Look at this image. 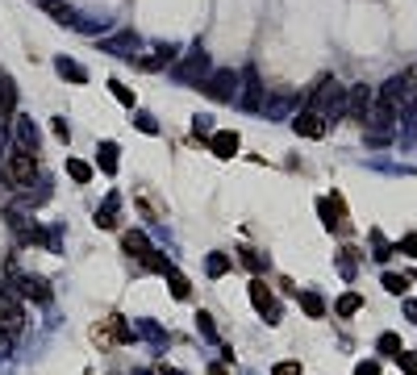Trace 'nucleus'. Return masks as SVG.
<instances>
[{
  "instance_id": "obj_1",
  "label": "nucleus",
  "mask_w": 417,
  "mask_h": 375,
  "mask_svg": "<svg viewBox=\"0 0 417 375\" xmlns=\"http://www.w3.org/2000/svg\"><path fill=\"white\" fill-rule=\"evenodd\" d=\"M33 171H38V159H33L29 150H21V146L4 150V159H0V179H4L8 188H25V184H33Z\"/></svg>"
},
{
  "instance_id": "obj_2",
  "label": "nucleus",
  "mask_w": 417,
  "mask_h": 375,
  "mask_svg": "<svg viewBox=\"0 0 417 375\" xmlns=\"http://www.w3.org/2000/svg\"><path fill=\"white\" fill-rule=\"evenodd\" d=\"M313 109H317L326 121L347 117V88H338L334 79H322V83L313 88Z\"/></svg>"
},
{
  "instance_id": "obj_3",
  "label": "nucleus",
  "mask_w": 417,
  "mask_h": 375,
  "mask_svg": "<svg viewBox=\"0 0 417 375\" xmlns=\"http://www.w3.org/2000/svg\"><path fill=\"white\" fill-rule=\"evenodd\" d=\"M372 104H376V92H372L368 83H351V88H347V121H355V125H368V117H372Z\"/></svg>"
},
{
  "instance_id": "obj_4",
  "label": "nucleus",
  "mask_w": 417,
  "mask_h": 375,
  "mask_svg": "<svg viewBox=\"0 0 417 375\" xmlns=\"http://www.w3.org/2000/svg\"><path fill=\"white\" fill-rule=\"evenodd\" d=\"M0 330H8L13 338H21V330H25V309L17 301V292H0Z\"/></svg>"
},
{
  "instance_id": "obj_5",
  "label": "nucleus",
  "mask_w": 417,
  "mask_h": 375,
  "mask_svg": "<svg viewBox=\"0 0 417 375\" xmlns=\"http://www.w3.org/2000/svg\"><path fill=\"white\" fill-rule=\"evenodd\" d=\"M200 88H205L213 100H234V96H238V75H234V71H217V75H209Z\"/></svg>"
},
{
  "instance_id": "obj_6",
  "label": "nucleus",
  "mask_w": 417,
  "mask_h": 375,
  "mask_svg": "<svg viewBox=\"0 0 417 375\" xmlns=\"http://www.w3.org/2000/svg\"><path fill=\"white\" fill-rule=\"evenodd\" d=\"M8 125H13V138H17V146H21V150H29V154H38V142H42V134H38V125H33V121H29L25 113H17Z\"/></svg>"
},
{
  "instance_id": "obj_7",
  "label": "nucleus",
  "mask_w": 417,
  "mask_h": 375,
  "mask_svg": "<svg viewBox=\"0 0 417 375\" xmlns=\"http://www.w3.org/2000/svg\"><path fill=\"white\" fill-rule=\"evenodd\" d=\"M292 129L305 134V138H326V117H322L317 109H301V113L292 117Z\"/></svg>"
},
{
  "instance_id": "obj_8",
  "label": "nucleus",
  "mask_w": 417,
  "mask_h": 375,
  "mask_svg": "<svg viewBox=\"0 0 417 375\" xmlns=\"http://www.w3.org/2000/svg\"><path fill=\"white\" fill-rule=\"evenodd\" d=\"M121 246H125V255L138 259V263H142L146 255H155V246H150V238H146L142 230H125V234H121Z\"/></svg>"
},
{
  "instance_id": "obj_9",
  "label": "nucleus",
  "mask_w": 417,
  "mask_h": 375,
  "mask_svg": "<svg viewBox=\"0 0 417 375\" xmlns=\"http://www.w3.org/2000/svg\"><path fill=\"white\" fill-rule=\"evenodd\" d=\"M17 117V88H13V75L0 71V125H8Z\"/></svg>"
},
{
  "instance_id": "obj_10",
  "label": "nucleus",
  "mask_w": 417,
  "mask_h": 375,
  "mask_svg": "<svg viewBox=\"0 0 417 375\" xmlns=\"http://www.w3.org/2000/svg\"><path fill=\"white\" fill-rule=\"evenodd\" d=\"M209 146H213L217 159H234L238 154V134L234 129H217V134H209Z\"/></svg>"
},
{
  "instance_id": "obj_11",
  "label": "nucleus",
  "mask_w": 417,
  "mask_h": 375,
  "mask_svg": "<svg viewBox=\"0 0 417 375\" xmlns=\"http://www.w3.org/2000/svg\"><path fill=\"white\" fill-rule=\"evenodd\" d=\"M205 71H209V58H205V50H200V46H196V50H192L180 67H175V75H180V79H196V75H205Z\"/></svg>"
},
{
  "instance_id": "obj_12",
  "label": "nucleus",
  "mask_w": 417,
  "mask_h": 375,
  "mask_svg": "<svg viewBox=\"0 0 417 375\" xmlns=\"http://www.w3.org/2000/svg\"><path fill=\"white\" fill-rule=\"evenodd\" d=\"M251 305H255L263 317H276V296L267 292V284H263V280H251Z\"/></svg>"
},
{
  "instance_id": "obj_13",
  "label": "nucleus",
  "mask_w": 417,
  "mask_h": 375,
  "mask_svg": "<svg viewBox=\"0 0 417 375\" xmlns=\"http://www.w3.org/2000/svg\"><path fill=\"white\" fill-rule=\"evenodd\" d=\"M17 292H21V296H33V301H46V296H50L46 280H38V276H17Z\"/></svg>"
},
{
  "instance_id": "obj_14",
  "label": "nucleus",
  "mask_w": 417,
  "mask_h": 375,
  "mask_svg": "<svg viewBox=\"0 0 417 375\" xmlns=\"http://www.w3.org/2000/svg\"><path fill=\"white\" fill-rule=\"evenodd\" d=\"M96 338H117V342H129L134 334H129V326H125L121 317H109V321H100V326H96Z\"/></svg>"
},
{
  "instance_id": "obj_15",
  "label": "nucleus",
  "mask_w": 417,
  "mask_h": 375,
  "mask_svg": "<svg viewBox=\"0 0 417 375\" xmlns=\"http://www.w3.org/2000/svg\"><path fill=\"white\" fill-rule=\"evenodd\" d=\"M242 104L255 113V109H263V88H259V79H255V71H246V92H242Z\"/></svg>"
},
{
  "instance_id": "obj_16",
  "label": "nucleus",
  "mask_w": 417,
  "mask_h": 375,
  "mask_svg": "<svg viewBox=\"0 0 417 375\" xmlns=\"http://www.w3.org/2000/svg\"><path fill=\"white\" fill-rule=\"evenodd\" d=\"M117 205H121V200H117V192H109L104 209H96V225H100V230H113V225H117Z\"/></svg>"
},
{
  "instance_id": "obj_17",
  "label": "nucleus",
  "mask_w": 417,
  "mask_h": 375,
  "mask_svg": "<svg viewBox=\"0 0 417 375\" xmlns=\"http://www.w3.org/2000/svg\"><path fill=\"white\" fill-rule=\"evenodd\" d=\"M54 67H58V75H63V79H75V83H84V79H88V71H84L79 63H71V58H58Z\"/></svg>"
},
{
  "instance_id": "obj_18",
  "label": "nucleus",
  "mask_w": 417,
  "mask_h": 375,
  "mask_svg": "<svg viewBox=\"0 0 417 375\" xmlns=\"http://www.w3.org/2000/svg\"><path fill=\"white\" fill-rule=\"evenodd\" d=\"M100 167H104V175L117 171V142H100Z\"/></svg>"
},
{
  "instance_id": "obj_19",
  "label": "nucleus",
  "mask_w": 417,
  "mask_h": 375,
  "mask_svg": "<svg viewBox=\"0 0 417 375\" xmlns=\"http://www.w3.org/2000/svg\"><path fill=\"white\" fill-rule=\"evenodd\" d=\"M167 280H171V296H175V301H188V292H192V284H188V280H184V276H180L175 267L167 271Z\"/></svg>"
},
{
  "instance_id": "obj_20",
  "label": "nucleus",
  "mask_w": 417,
  "mask_h": 375,
  "mask_svg": "<svg viewBox=\"0 0 417 375\" xmlns=\"http://www.w3.org/2000/svg\"><path fill=\"white\" fill-rule=\"evenodd\" d=\"M301 309H305L309 317H322V313H326V301H322L317 292H301Z\"/></svg>"
},
{
  "instance_id": "obj_21",
  "label": "nucleus",
  "mask_w": 417,
  "mask_h": 375,
  "mask_svg": "<svg viewBox=\"0 0 417 375\" xmlns=\"http://www.w3.org/2000/svg\"><path fill=\"white\" fill-rule=\"evenodd\" d=\"M359 309H363V296H359V292H347V296L338 301V317H355Z\"/></svg>"
},
{
  "instance_id": "obj_22",
  "label": "nucleus",
  "mask_w": 417,
  "mask_h": 375,
  "mask_svg": "<svg viewBox=\"0 0 417 375\" xmlns=\"http://www.w3.org/2000/svg\"><path fill=\"white\" fill-rule=\"evenodd\" d=\"M376 351H380V355H388V359H397V355H401L405 346H401V338H397V334H380V342H376Z\"/></svg>"
},
{
  "instance_id": "obj_23",
  "label": "nucleus",
  "mask_w": 417,
  "mask_h": 375,
  "mask_svg": "<svg viewBox=\"0 0 417 375\" xmlns=\"http://www.w3.org/2000/svg\"><path fill=\"white\" fill-rule=\"evenodd\" d=\"M67 175H71L75 184H88V179H92V167L79 163V159H67Z\"/></svg>"
},
{
  "instance_id": "obj_24",
  "label": "nucleus",
  "mask_w": 417,
  "mask_h": 375,
  "mask_svg": "<svg viewBox=\"0 0 417 375\" xmlns=\"http://www.w3.org/2000/svg\"><path fill=\"white\" fill-rule=\"evenodd\" d=\"M42 8H46L50 17H58V25H71V8H67L63 0H42Z\"/></svg>"
},
{
  "instance_id": "obj_25",
  "label": "nucleus",
  "mask_w": 417,
  "mask_h": 375,
  "mask_svg": "<svg viewBox=\"0 0 417 375\" xmlns=\"http://www.w3.org/2000/svg\"><path fill=\"white\" fill-rule=\"evenodd\" d=\"M384 288H388L393 296H401V292L409 288V276H397V271H384Z\"/></svg>"
},
{
  "instance_id": "obj_26",
  "label": "nucleus",
  "mask_w": 417,
  "mask_h": 375,
  "mask_svg": "<svg viewBox=\"0 0 417 375\" xmlns=\"http://www.w3.org/2000/svg\"><path fill=\"white\" fill-rule=\"evenodd\" d=\"M109 92H113V96H117V100H121L125 109H134V92H129V88H125L121 79H109Z\"/></svg>"
},
{
  "instance_id": "obj_27",
  "label": "nucleus",
  "mask_w": 417,
  "mask_h": 375,
  "mask_svg": "<svg viewBox=\"0 0 417 375\" xmlns=\"http://www.w3.org/2000/svg\"><path fill=\"white\" fill-rule=\"evenodd\" d=\"M205 267H209V276L217 280V276H226V271H230V259H226V255H209V263H205Z\"/></svg>"
},
{
  "instance_id": "obj_28",
  "label": "nucleus",
  "mask_w": 417,
  "mask_h": 375,
  "mask_svg": "<svg viewBox=\"0 0 417 375\" xmlns=\"http://www.w3.org/2000/svg\"><path fill=\"white\" fill-rule=\"evenodd\" d=\"M338 271H343L347 280H355V250H343V255H338Z\"/></svg>"
},
{
  "instance_id": "obj_29",
  "label": "nucleus",
  "mask_w": 417,
  "mask_h": 375,
  "mask_svg": "<svg viewBox=\"0 0 417 375\" xmlns=\"http://www.w3.org/2000/svg\"><path fill=\"white\" fill-rule=\"evenodd\" d=\"M242 263H246L251 271H263V267H267V259H263V255H255V250H242Z\"/></svg>"
},
{
  "instance_id": "obj_30",
  "label": "nucleus",
  "mask_w": 417,
  "mask_h": 375,
  "mask_svg": "<svg viewBox=\"0 0 417 375\" xmlns=\"http://www.w3.org/2000/svg\"><path fill=\"white\" fill-rule=\"evenodd\" d=\"M397 363H401V372H405V375H417V355L401 351V355H397Z\"/></svg>"
},
{
  "instance_id": "obj_31",
  "label": "nucleus",
  "mask_w": 417,
  "mask_h": 375,
  "mask_svg": "<svg viewBox=\"0 0 417 375\" xmlns=\"http://www.w3.org/2000/svg\"><path fill=\"white\" fill-rule=\"evenodd\" d=\"M196 326H200V334H205V338H217V330H213V317H209V313H200V317H196Z\"/></svg>"
},
{
  "instance_id": "obj_32",
  "label": "nucleus",
  "mask_w": 417,
  "mask_h": 375,
  "mask_svg": "<svg viewBox=\"0 0 417 375\" xmlns=\"http://www.w3.org/2000/svg\"><path fill=\"white\" fill-rule=\"evenodd\" d=\"M13 342H17V338H13L8 330H0V359H8V355H13Z\"/></svg>"
},
{
  "instance_id": "obj_33",
  "label": "nucleus",
  "mask_w": 417,
  "mask_h": 375,
  "mask_svg": "<svg viewBox=\"0 0 417 375\" xmlns=\"http://www.w3.org/2000/svg\"><path fill=\"white\" fill-rule=\"evenodd\" d=\"M192 134H196V138H209V117H192Z\"/></svg>"
},
{
  "instance_id": "obj_34",
  "label": "nucleus",
  "mask_w": 417,
  "mask_h": 375,
  "mask_svg": "<svg viewBox=\"0 0 417 375\" xmlns=\"http://www.w3.org/2000/svg\"><path fill=\"white\" fill-rule=\"evenodd\" d=\"M272 375H301V363H276Z\"/></svg>"
},
{
  "instance_id": "obj_35",
  "label": "nucleus",
  "mask_w": 417,
  "mask_h": 375,
  "mask_svg": "<svg viewBox=\"0 0 417 375\" xmlns=\"http://www.w3.org/2000/svg\"><path fill=\"white\" fill-rule=\"evenodd\" d=\"M54 138H63V142H67V138H71V125H67V121H63V117H54Z\"/></svg>"
},
{
  "instance_id": "obj_36",
  "label": "nucleus",
  "mask_w": 417,
  "mask_h": 375,
  "mask_svg": "<svg viewBox=\"0 0 417 375\" xmlns=\"http://www.w3.org/2000/svg\"><path fill=\"white\" fill-rule=\"evenodd\" d=\"M355 375H380V363H376V359H368V363H359V367H355Z\"/></svg>"
},
{
  "instance_id": "obj_37",
  "label": "nucleus",
  "mask_w": 417,
  "mask_h": 375,
  "mask_svg": "<svg viewBox=\"0 0 417 375\" xmlns=\"http://www.w3.org/2000/svg\"><path fill=\"white\" fill-rule=\"evenodd\" d=\"M138 129H142V134H159V125H155L150 117H138Z\"/></svg>"
},
{
  "instance_id": "obj_38",
  "label": "nucleus",
  "mask_w": 417,
  "mask_h": 375,
  "mask_svg": "<svg viewBox=\"0 0 417 375\" xmlns=\"http://www.w3.org/2000/svg\"><path fill=\"white\" fill-rule=\"evenodd\" d=\"M401 250H405V255H414V259H417V234H409V238L401 242Z\"/></svg>"
},
{
  "instance_id": "obj_39",
  "label": "nucleus",
  "mask_w": 417,
  "mask_h": 375,
  "mask_svg": "<svg viewBox=\"0 0 417 375\" xmlns=\"http://www.w3.org/2000/svg\"><path fill=\"white\" fill-rule=\"evenodd\" d=\"M405 317H409V321H417V301H409V305H405Z\"/></svg>"
},
{
  "instance_id": "obj_40",
  "label": "nucleus",
  "mask_w": 417,
  "mask_h": 375,
  "mask_svg": "<svg viewBox=\"0 0 417 375\" xmlns=\"http://www.w3.org/2000/svg\"><path fill=\"white\" fill-rule=\"evenodd\" d=\"M209 375H226V367H221V363H213V367H209Z\"/></svg>"
},
{
  "instance_id": "obj_41",
  "label": "nucleus",
  "mask_w": 417,
  "mask_h": 375,
  "mask_svg": "<svg viewBox=\"0 0 417 375\" xmlns=\"http://www.w3.org/2000/svg\"><path fill=\"white\" fill-rule=\"evenodd\" d=\"M159 375H184V372H175V367H159Z\"/></svg>"
},
{
  "instance_id": "obj_42",
  "label": "nucleus",
  "mask_w": 417,
  "mask_h": 375,
  "mask_svg": "<svg viewBox=\"0 0 417 375\" xmlns=\"http://www.w3.org/2000/svg\"><path fill=\"white\" fill-rule=\"evenodd\" d=\"M138 375H146V372H138Z\"/></svg>"
}]
</instances>
